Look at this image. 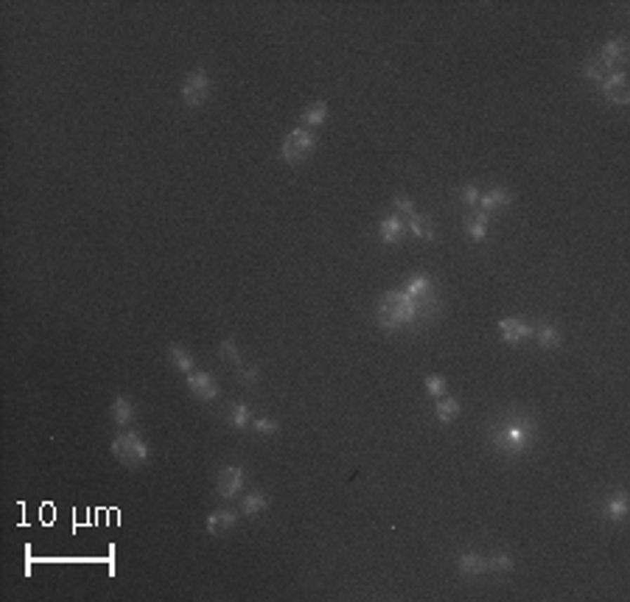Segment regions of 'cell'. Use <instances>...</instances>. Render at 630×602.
<instances>
[{"mask_svg":"<svg viewBox=\"0 0 630 602\" xmlns=\"http://www.w3.org/2000/svg\"><path fill=\"white\" fill-rule=\"evenodd\" d=\"M244 479H247V473H244L241 465H224L218 471V476H216V493L224 502H230V499H235L244 490Z\"/></svg>","mask_w":630,"mask_h":602,"instance_id":"obj_6","label":"cell"},{"mask_svg":"<svg viewBox=\"0 0 630 602\" xmlns=\"http://www.w3.org/2000/svg\"><path fill=\"white\" fill-rule=\"evenodd\" d=\"M630 513V499L625 490H617V493H611L605 502H603V516L608 518V521H614V524H622L625 518H628Z\"/></svg>","mask_w":630,"mask_h":602,"instance_id":"obj_11","label":"cell"},{"mask_svg":"<svg viewBox=\"0 0 630 602\" xmlns=\"http://www.w3.org/2000/svg\"><path fill=\"white\" fill-rule=\"evenodd\" d=\"M325 118H328V104H325V101H311V104L303 110L300 124H303L306 129H317V126L325 124Z\"/></svg>","mask_w":630,"mask_h":602,"instance_id":"obj_19","label":"cell"},{"mask_svg":"<svg viewBox=\"0 0 630 602\" xmlns=\"http://www.w3.org/2000/svg\"><path fill=\"white\" fill-rule=\"evenodd\" d=\"M434 414H437V420H440V423H454V420L459 417V401H457L454 395L440 398L437 406H434Z\"/></svg>","mask_w":630,"mask_h":602,"instance_id":"obj_24","label":"cell"},{"mask_svg":"<svg viewBox=\"0 0 630 602\" xmlns=\"http://www.w3.org/2000/svg\"><path fill=\"white\" fill-rule=\"evenodd\" d=\"M393 204H395V213H398V216H404V218H409V216L415 213V204H412V199H409V197H404V194H398V197L393 199Z\"/></svg>","mask_w":630,"mask_h":602,"instance_id":"obj_31","label":"cell"},{"mask_svg":"<svg viewBox=\"0 0 630 602\" xmlns=\"http://www.w3.org/2000/svg\"><path fill=\"white\" fill-rule=\"evenodd\" d=\"M459 197H462V202H465L468 207H476L482 194H479V188H476V185H465V188L459 191Z\"/></svg>","mask_w":630,"mask_h":602,"instance_id":"obj_33","label":"cell"},{"mask_svg":"<svg viewBox=\"0 0 630 602\" xmlns=\"http://www.w3.org/2000/svg\"><path fill=\"white\" fill-rule=\"evenodd\" d=\"M180 96H183L185 107H202V104L210 98V76L205 73V70H191V73L183 79Z\"/></svg>","mask_w":630,"mask_h":602,"instance_id":"obj_5","label":"cell"},{"mask_svg":"<svg viewBox=\"0 0 630 602\" xmlns=\"http://www.w3.org/2000/svg\"><path fill=\"white\" fill-rule=\"evenodd\" d=\"M218 356H221L224 362H230L232 367H241V365H244V359H241V353H238V348H235L232 339H224V342L218 345Z\"/></svg>","mask_w":630,"mask_h":602,"instance_id":"obj_29","label":"cell"},{"mask_svg":"<svg viewBox=\"0 0 630 602\" xmlns=\"http://www.w3.org/2000/svg\"><path fill=\"white\" fill-rule=\"evenodd\" d=\"M266 504H269L266 493H263V490H252V493H247V496L241 499V513L252 518V516L263 513V510H266Z\"/></svg>","mask_w":630,"mask_h":602,"instance_id":"obj_23","label":"cell"},{"mask_svg":"<svg viewBox=\"0 0 630 602\" xmlns=\"http://www.w3.org/2000/svg\"><path fill=\"white\" fill-rule=\"evenodd\" d=\"M535 339H538V345H541L544 351H555V348H560L563 334H560L555 325H538V328H535Z\"/></svg>","mask_w":630,"mask_h":602,"instance_id":"obj_22","label":"cell"},{"mask_svg":"<svg viewBox=\"0 0 630 602\" xmlns=\"http://www.w3.org/2000/svg\"><path fill=\"white\" fill-rule=\"evenodd\" d=\"M169 359H171V365H174V367H177L180 373H185V376L197 370V362H194V356H191V353H188V351H185L183 345H177V342H171V345H169Z\"/></svg>","mask_w":630,"mask_h":602,"instance_id":"obj_21","label":"cell"},{"mask_svg":"<svg viewBox=\"0 0 630 602\" xmlns=\"http://www.w3.org/2000/svg\"><path fill=\"white\" fill-rule=\"evenodd\" d=\"M238 376H241V381H244V384H258V379H261L258 367H255V365H247V362L238 367Z\"/></svg>","mask_w":630,"mask_h":602,"instance_id":"obj_32","label":"cell"},{"mask_svg":"<svg viewBox=\"0 0 630 602\" xmlns=\"http://www.w3.org/2000/svg\"><path fill=\"white\" fill-rule=\"evenodd\" d=\"M499 334H501V339L504 342H521V339H527V336H532L535 334V328L530 325V322H524V320H516V317H504V320H499Z\"/></svg>","mask_w":630,"mask_h":602,"instance_id":"obj_12","label":"cell"},{"mask_svg":"<svg viewBox=\"0 0 630 602\" xmlns=\"http://www.w3.org/2000/svg\"><path fill=\"white\" fill-rule=\"evenodd\" d=\"M423 384H426V393H428L431 398H437V401L448 395V381H445L442 376H437V373H434V376H426Z\"/></svg>","mask_w":630,"mask_h":602,"instance_id":"obj_28","label":"cell"},{"mask_svg":"<svg viewBox=\"0 0 630 602\" xmlns=\"http://www.w3.org/2000/svg\"><path fill=\"white\" fill-rule=\"evenodd\" d=\"M487 221H490V213H485V210L471 213L468 221H465V235H468L473 244L485 241V235H487Z\"/></svg>","mask_w":630,"mask_h":602,"instance_id":"obj_15","label":"cell"},{"mask_svg":"<svg viewBox=\"0 0 630 602\" xmlns=\"http://www.w3.org/2000/svg\"><path fill=\"white\" fill-rule=\"evenodd\" d=\"M110 414H112L115 426H129L135 420V403L129 401L126 395H118L115 401L110 403Z\"/></svg>","mask_w":630,"mask_h":602,"instance_id":"obj_20","label":"cell"},{"mask_svg":"<svg viewBox=\"0 0 630 602\" xmlns=\"http://www.w3.org/2000/svg\"><path fill=\"white\" fill-rule=\"evenodd\" d=\"M404 292L409 294V297H415L418 303L423 306H431L434 303V280L428 277V275H412V277H407V283H404Z\"/></svg>","mask_w":630,"mask_h":602,"instance_id":"obj_9","label":"cell"},{"mask_svg":"<svg viewBox=\"0 0 630 602\" xmlns=\"http://www.w3.org/2000/svg\"><path fill=\"white\" fill-rule=\"evenodd\" d=\"M510 202H513L510 191L499 185V188H490L487 194H482V197H479V210H485V213H493V210L510 207Z\"/></svg>","mask_w":630,"mask_h":602,"instance_id":"obj_16","label":"cell"},{"mask_svg":"<svg viewBox=\"0 0 630 602\" xmlns=\"http://www.w3.org/2000/svg\"><path fill=\"white\" fill-rule=\"evenodd\" d=\"M407 230H409L415 238H420V241H434V227H431L420 213H412V216L407 218Z\"/></svg>","mask_w":630,"mask_h":602,"instance_id":"obj_25","label":"cell"},{"mask_svg":"<svg viewBox=\"0 0 630 602\" xmlns=\"http://www.w3.org/2000/svg\"><path fill=\"white\" fill-rule=\"evenodd\" d=\"M112 454L121 465L126 468H143L149 462V445L146 440L138 434V431H124V434H115L112 440Z\"/></svg>","mask_w":630,"mask_h":602,"instance_id":"obj_3","label":"cell"},{"mask_svg":"<svg viewBox=\"0 0 630 602\" xmlns=\"http://www.w3.org/2000/svg\"><path fill=\"white\" fill-rule=\"evenodd\" d=\"M603 93H605V98L611 101V104H628L630 101V84H628V76L622 73V70H617V73H611L605 81H603Z\"/></svg>","mask_w":630,"mask_h":602,"instance_id":"obj_8","label":"cell"},{"mask_svg":"<svg viewBox=\"0 0 630 602\" xmlns=\"http://www.w3.org/2000/svg\"><path fill=\"white\" fill-rule=\"evenodd\" d=\"M625 56H628V42H625V39H611V42L600 51V62L608 65L611 70H614L617 65H622Z\"/></svg>","mask_w":630,"mask_h":602,"instance_id":"obj_17","label":"cell"},{"mask_svg":"<svg viewBox=\"0 0 630 602\" xmlns=\"http://www.w3.org/2000/svg\"><path fill=\"white\" fill-rule=\"evenodd\" d=\"M314 146H317V135H314V129L297 126V129H291V132L283 138L280 155H283V160H286L289 166H300L306 157H311Z\"/></svg>","mask_w":630,"mask_h":602,"instance_id":"obj_4","label":"cell"},{"mask_svg":"<svg viewBox=\"0 0 630 602\" xmlns=\"http://www.w3.org/2000/svg\"><path fill=\"white\" fill-rule=\"evenodd\" d=\"M611 73H617V70H611V67H608V65H603L600 59H597V62H591V65L586 67V79H591V81H597V84H603Z\"/></svg>","mask_w":630,"mask_h":602,"instance_id":"obj_30","label":"cell"},{"mask_svg":"<svg viewBox=\"0 0 630 602\" xmlns=\"http://www.w3.org/2000/svg\"><path fill=\"white\" fill-rule=\"evenodd\" d=\"M513 566H516V561L507 552H496L493 558H487V572H493V575H507V572H513Z\"/></svg>","mask_w":630,"mask_h":602,"instance_id":"obj_27","label":"cell"},{"mask_svg":"<svg viewBox=\"0 0 630 602\" xmlns=\"http://www.w3.org/2000/svg\"><path fill=\"white\" fill-rule=\"evenodd\" d=\"M535 417H530L527 412H507V414H499L487 423V443L493 451H499L501 457H521L532 448L535 443Z\"/></svg>","mask_w":630,"mask_h":602,"instance_id":"obj_1","label":"cell"},{"mask_svg":"<svg viewBox=\"0 0 630 602\" xmlns=\"http://www.w3.org/2000/svg\"><path fill=\"white\" fill-rule=\"evenodd\" d=\"M235 510H227V507H218V510H213L208 516V524H205V530H208L210 535H224V532H230L232 527H235Z\"/></svg>","mask_w":630,"mask_h":602,"instance_id":"obj_13","label":"cell"},{"mask_svg":"<svg viewBox=\"0 0 630 602\" xmlns=\"http://www.w3.org/2000/svg\"><path fill=\"white\" fill-rule=\"evenodd\" d=\"M224 417H227V423L232 426V428H238V431H244V428H249V423H252V414H249V406L244 401H232L227 409H224Z\"/></svg>","mask_w":630,"mask_h":602,"instance_id":"obj_18","label":"cell"},{"mask_svg":"<svg viewBox=\"0 0 630 602\" xmlns=\"http://www.w3.org/2000/svg\"><path fill=\"white\" fill-rule=\"evenodd\" d=\"M407 235V218L398 216V213H390L379 221V238L384 244H398L401 238Z\"/></svg>","mask_w":630,"mask_h":602,"instance_id":"obj_10","label":"cell"},{"mask_svg":"<svg viewBox=\"0 0 630 602\" xmlns=\"http://www.w3.org/2000/svg\"><path fill=\"white\" fill-rule=\"evenodd\" d=\"M249 428H252L255 434H261V437H272V434H277V431H280V423H277V420H272V417H263V414H252Z\"/></svg>","mask_w":630,"mask_h":602,"instance_id":"obj_26","label":"cell"},{"mask_svg":"<svg viewBox=\"0 0 630 602\" xmlns=\"http://www.w3.org/2000/svg\"><path fill=\"white\" fill-rule=\"evenodd\" d=\"M457 569H459L465 577H479V575H487V558H485V555H479V552H465V555H459Z\"/></svg>","mask_w":630,"mask_h":602,"instance_id":"obj_14","label":"cell"},{"mask_svg":"<svg viewBox=\"0 0 630 602\" xmlns=\"http://www.w3.org/2000/svg\"><path fill=\"white\" fill-rule=\"evenodd\" d=\"M185 379H188V390L194 393L197 401H216L218 393H221L218 384H216V379L210 373H205V370H194Z\"/></svg>","mask_w":630,"mask_h":602,"instance_id":"obj_7","label":"cell"},{"mask_svg":"<svg viewBox=\"0 0 630 602\" xmlns=\"http://www.w3.org/2000/svg\"><path fill=\"white\" fill-rule=\"evenodd\" d=\"M426 314H428V306H423L415 297H409L404 292V286L387 292L379 300V306H376V320H379V325L384 331H398V328L415 325L420 317H426Z\"/></svg>","mask_w":630,"mask_h":602,"instance_id":"obj_2","label":"cell"}]
</instances>
